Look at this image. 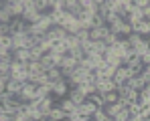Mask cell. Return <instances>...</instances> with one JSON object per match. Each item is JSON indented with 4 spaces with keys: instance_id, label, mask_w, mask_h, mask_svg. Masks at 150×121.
Segmentation results:
<instances>
[{
    "instance_id": "cell-1",
    "label": "cell",
    "mask_w": 150,
    "mask_h": 121,
    "mask_svg": "<svg viewBox=\"0 0 150 121\" xmlns=\"http://www.w3.org/2000/svg\"><path fill=\"white\" fill-rule=\"evenodd\" d=\"M67 91H69V85H67V81L65 79H59V81H53L51 83V93L55 97H65L67 95Z\"/></svg>"
},
{
    "instance_id": "cell-2",
    "label": "cell",
    "mask_w": 150,
    "mask_h": 121,
    "mask_svg": "<svg viewBox=\"0 0 150 121\" xmlns=\"http://www.w3.org/2000/svg\"><path fill=\"white\" fill-rule=\"evenodd\" d=\"M124 83L128 85V87H130V89H134V91H140L142 87H146V85H150L148 81H144V79H142L140 75H130V77L126 79Z\"/></svg>"
},
{
    "instance_id": "cell-3",
    "label": "cell",
    "mask_w": 150,
    "mask_h": 121,
    "mask_svg": "<svg viewBox=\"0 0 150 121\" xmlns=\"http://www.w3.org/2000/svg\"><path fill=\"white\" fill-rule=\"evenodd\" d=\"M110 32V26L108 24H101V26H91L89 28V38L91 41H103V36Z\"/></svg>"
},
{
    "instance_id": "cell-4",
    "label": "cell",
    "mask_w": 150,
    "mask_h": 121,
    "mask_svg": "<svg viewBox=\"0 0 150 121\" xmlns=\"http://www.w3.org/2000/svg\"><path fill=\"white\" fill-rule=\"evenodd\" d=\"M23 83H25V81H21V79H16V77H10V79L4 83V91H8V93H21Z\"/></svg>"
},
{
    "instance_id": "cell-5",
    "label": "cell",
    "mask_w": 150,
    "mask_h": 121,
    "mask_svg": "<svg viewBox=\"0 0 150 121\" xmlns=\"http://www.w3.org/2000/svg\"><path fill=\"white\" fill-rule=\"evenodd\" d=\"M8 26H10V34H16V32H25L26 22L21 18V16H12L10 22H8Z\"/></svg>"
},
{
    "instance_id": "cell-6",
    "label": "cell",
    "mask_w": 150,
    "mask_h": 121,
    "mask_svg": "<svg viewBox=\"0 0 150 121\" xmlns=\"http://www.w3.org/2000/svg\"><path fill=\"white\" fill-rule=\"evenodd\" d=\"M132 30L134 32H138V34H142V36H148L150 34V20H138V22L132 24Z\"/></svg>"
},
{
    "instance_id": "cell-7",
    "label": "cell",
    "mask_w": 150,
    "mask_h": 121,
    "mask_svg": "<svg viewBox=\"0 0 150 121\" xmlns=\"http://www.w3.org/2000/svg\"><path fill=\"white\" fill-rule=\"evenodd\" d=\"M67 97L73 101L75 105H79L81 101H85V97H87V95H85V93H83L79 87H69V91H67Z\"/></svg>"
},
{
    "instance_id": "cell-8",
    "label": "cell",
    "mask_w": 150,
    "mask_h": 121,
    "mask_svg": "<svg viewBox=\"0 0 150 121\" xmlns=\"http://www.w3.org/2000/svg\"><path fill=\"white\" fill-rule=\"evenodd\" d=\"M39 63H41V67L47 71L51 67H57V61H55V57H53V52H43V57L39 59Z\"/></svg>"
},
{
    "instance_id": "cell-9",
    "label": "cell",
    "mask_w": 150,
    "mask_h": 121,
    "mask_svg": "<svg viewBox=\"0 0 150 121\" xmlns=\"http://www.w3.org/2000/svg\"><path fill=\"white\" fill-rule=\"evenodd\" d=\"M39 10L37 8H23V14H21V18L25 20V22H35L37 18H39Z\"/></svg>"
},
{
    "instance_id": "cell-10",
    "label": "cell",
    "mask_w": 150,
    "mask_h": 121,
    "mask_svg": "<svg viewBox=\"0 0 150 121\" xmlns=\"http://www.w3.org/2000/svg\"><path fill=\"white\" fill-rule=\"evenodd\" d=\"M57 105H59V107H61V109H63L65 113H71V111H75V107H77V105H75V103H73V101H71V99H69L67 95L61 97Z\"/></svg>"
},
{
    "instance_id": "cell-11",
    "label": "cell",
    "mask_w": 150,
    "mask_h": 121,
    "mask_svg": "<svg viewBox=\"0 0 150 121\" xmlns=\"http://www.w3.org/2000/svg\"><path fill=\"white\" fill-rule=\"evenodd\" d=\"M59 119H65V111L59 105H53L49 111V121H59Z\"/></svg>"
},
{
    "instance_id": "cell-12",
    "label": "cell",
    "mask_w": 150,
    "mask_h": 121,
    "mask_svg": "<svg viewBox=\"0 0 150 121\" xmlns=\"http://www.w3.org/2000/svg\"><path fill=\"white\" fill-rule=\"evenodd\" d=\"M47 32L51 34V38H63V36L67 34V30H65L61 24H53V26H51Z\"/></svg>"
},
{
    "instance_id": "cell-13",
    "label": "cell",
    "mask_w": 150,
    "mask_h": 121,
    "mask_svg": "<svg viewBox=\"0 0 150 121\" xmlns=\"http://www.w3.org/2000/svg\"><path fill=\"white\" fill-rule=\"evenodd\" d=\"M43 48L41 45H33V47H28V61H39L41 57H43Z\"/></svg>"
},
{
    "instance_id": "cell-14",
    "label": "cell",
    "mask_w": 150,
    "mask_h": 121,
    "mask_svg": "<svg viewBox=\"0 0 150 121\" xmlns=\"http://www.w3.org/2000/svg\"><path fill=\"white\" fill-rule=\"evenodd\" d=\"M45 73H47V81H49V83L63 79V75H61V69H59V67H51V69H47Z\"/></svg>"
},
{
    "instance_id": "cell-15",
    "label": "cell",
    "mask_w": 150,
    "mask_h": 121,
    "mask_svg": "<svg viewBox=\"0 0 150 121\" xmlns=\"http://www.w3.org/2000/svg\"><path fill=\"white\" fill-rule=\"evenodd\" d=\"M12 50V59L16 61H28V48L21 47V48H10Z\"/></svg>"
},
{
    "instance_id": "cell-16",
    "label": "cell",
    "mask_w": 150,
    "mask_h": 121,
    "mask_svg": "<svg viewBox=\"0 0 150 121\" xmlns=\"http://www.w3.org/2000/svg\"><path fill=\"white\" fill-rule=\"evenodd\" d=\"M91 119H96V121H112V117L103 111V107H96V111L91 113Z\"/></svg>"
},
{
    "instance_id": "cell-17",
    "label": "cell",
    "mask_w": 150,
    "mask_h": 121,
    "mask_svg": "<svg viewBox=\"0 0 150 121\" xmlns=\"http://www.w3.org/2000/svg\"><path fill=\"white\" fill-rule=\"evenodd\" d=\"M87 99H89L96 107H103V97H101V93H98V91L89 93V95H87Z\"/></svg>"
},
{
    "instance_id": "cell-18",
    "label": "cell",
    "mask_w": 150,
    "mask_h": 121,
    "mask_svg": "<svg viewBox=\"0 0 150 121\" xmlns=\"http://www.w3.org/2000/svg\"><path fill=\"white\" fill-rule=\"evenodd\" d=\"M103 97V105L105 103H114V101H118V93H116V89L114 91H105V93H101Z\"/></svg>"
},
{
    "instance_id": "cell-19",
    "label": "cell",
    "mask_w": 150,
    "mask_h": 121,
    "mask_svg": "<svg viewBox=\"0 0 150 121\" xmlns=\"http://www.w3.org/2000/svg\"><path fill=\"white\" fill-rule=\"evenodd\" d=\"M105 48H108V45H105L103 41H93V48H91V52H100V55H103Z\"/></svg>"
},
{
    "instance_id": "cell-20",
    "label": "cell",
    "mask_w": 150,
    "mask_h": 121,
    "mask_svg": "<svg viewBox=\"0 0 150 121\" xmlns=\"http://www.w3.org/2000/svg\"><path fill=\"white\" fill-rule=\"evenodd\" d=\"M73 34L79 38V43H81V41H87V38H89V28H83V26H81L79 30H75Z\"/></svg>"
},
{
    "instance_id": "cell-21",
    "label": "cell",
    "mask_w": 150,
    "mask_h": 121,
    "mask_svg": "<svg viewBox=\"0 0 150 121\" xmlns=\"http://www.w3.org/2000/svg\"><path fill=\"white\" fill-rule=\"evenodd\" d=\"M128 115H130V111L122 107V109H120V111L114 115V119H112V121H128Z\"/></svg>"
},
{
    "instance_id": "cell-22",
    "label": "cell",
    "mask_w": 150,
    "mask_h": 121,
    "mask_svg": "<svg viewBox=\"0 0 150 121\" xmlns=\"http://www.w3.org/2000/svg\"><path fill=\"white\" fill-rule=\"evenodd\" d=\"M101 24H105L103 16L98 14V12H93V14H91V26H101Z\"/></svg>"
},
{
    "instance_id": "cell-23",
    "label": "cell",
    "mask_w": 150,
    "mask_h": 121,
    "mask_svg": "<svg viewBox=\"0 0 150 121\" xmlns=\"http://www.w3.org/2000/svg\"><path fill=\"white\" fill-rule=\"evenodd\" d=\"M10 18H12V16H10V14H8V12H6L4 8H0V24L10 22Z\"/></svg>"
},
{
    "instance_id": "cell-24",
    "label": "cell",
    "mask_w": 150,
    "mask_h": 121,
    "mask_svg": "<svg viewBox=\"0 0 150 121\" xmlns=\"http://www.w3.org/2000/svg\"><path fill=\"white\" fill-rule=\"evenodd\" d=\"M140 61H142V65H150V52H142Z\"/></svg>"
},
{
    "instance_id": "cell-25",
    "label": "cell",
    "mask_w": 150,
    "mask_h": 121,
    "mask_svg": "<svg viewBox=\"0 0 150 121\" xmlns=\"http://www.w3.org/2000/svg\"><path fill=\"white\" fill-rule=\"evenodd\" d=\"M2 93H4V81L0 79V95H2Z\"/></svg>"
},
{
    "instance_id": "cell-26",
    "label": "cell",
    "mask_w": 150,
    "mask_h": 121,
    "mask_svg": "<svg viewBox=\"0 0 150 121\" xmlns=\"http://www.w3.org/2000/svg\"><path fill=\"white\" fill-rule=\"evenodd\" d=\"M93 2H96V4H100V2H101V0H93Z\"/></svg>"
},
{
    "instance_id": "cell-27",
    "label": "cell",
    "mask_w": 150,
    "mask_h": 121,
    "mask_svg": "<svg viewBox=\"0 0 150 121\" xmlns=\"http://www.w3.org/2000/svg\"><path fill=\"white\" fill-rule=\"evenodd\" d=\"M0 109H2V101H0Z\"/></svg>"
}]
</instances>
